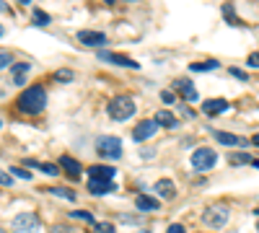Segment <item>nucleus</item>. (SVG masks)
Wrapping results in <instances>:
<instances>
[{
	"instance_id": "9d476101",
	"label": "nucleus",
	"mask_w": 259,
	"mask_h": 233,
	"mask_svg": "<svg viewBox=\"0 0 259 233\" xmlns=\"http://www.w3.org/2000/svg\"><path fill=\"white\" fill-rule=\"evenodd\" d=\"M174 88L184 96V101H197V91H194V83L192 80L179 78V80H174Z\"/></svg>"
},
{
	"instance_id": "393cba45",
	"label": "nucleus",
	"mask_w": 259,
	"mask_h": 233,
	"mask_svg": "<svg viewBox=\"0 0 259 233\" xmlns=\"http://www.w3.org/2000/svg\"><path fill=\"white\" fill-rule=\"evenodd\" d=\"M41 171H45L47 176H57V174H60V168H57L55 163H41Z\"/></svg>"
},
{
	"instance_id": "9b49d317",
	"label": "nucleus",
	"mask_w": 259,
	"mask_h": 233,
	"mask_svg": "<svg viewBox=\"0 0 259 233\" xmlns=\"http://www.w3.org/2000/svg\"><path fill=\"white\" fill-rule=\"evenodd\" d=\"M114 181H104V179H89V192L91 195H109V192H114Z\"/></svg>"
},
{
	"instance_id": "473e14b6",
	"label": "nucleus",
	"mask_w": 259,
	"mask_h": 233,
	"mask_svg": "<svg viewBox=\"0 0 259 233\" xmlns=\"http://www.w3.org/2000/svg\"><path fill=\"white\" fill-rule=\"evenodd\" d=\"M246 65H249V68H259V52H251V55H249Z\"/></svg>"
},
{
	"instance_id": "412c9836",
	"label": "nucleus",
	"mask_w": 259,
	"mask_h": 233,
	"mask_svg": "<svg viewBox=\"0 0 259 233\" xmlns=\"http://www.w3.org/2000/svg\"><path fill=\"white\" fill-rule=\"evenodd\" d=\"M29 62H13V78H24L29 73Z\"/></svg>"
},
{
	"instance_id": "423d86ee",
	"label": "nucleus",
	"mask_w": 259,
	"mask_h": 233,
	"mask_svg": "<svg viewBox=\"0 0 259 233\" xmlns=\"http://www.w3.org/2000/svg\"><path fill=\"white\" fill-rule=\"evenodd\" d=\"M39 228V218L34 213H21L13 218V230L16 233H34Z\"/></svg>"
},
{
	"instance_id": "5701e85b",
	"label": "nucleus",
	"mask_w": 259,
	"mask_h": 233,
	"mask_svg": "<svg viewBox=\"0 0 259 233\" xmlns=\"http://www.w3.org/2000/svg\"><path fill=\"white\" fill-rule=\"evenodd\" d=\"M50 192H52V195H57V197H65V200H70V202L75 200V192H70V189H57V187H52Z\"/></svg>"
},
{
	"instance_id": "7ed1b4c3",
	"label": "nucleus",
	"mask_w": 259,
	"mask_h": 233,
	"mask_svg": "<svg viewBox=\"0 0 259 233\" xmlns=\"http://www.w3.org/2000/svg\"><path fill=\"white\" fill-rule=\"evenodd\" d=\"M228 218H231V210L226 205H212V207H207L202 213V223L207 228H212V230H221L228 223Z\"/></svg>"
},
{
	"instance_id": "a211bd4d",
	"label": "nucleus",
	"mask_w": 259,
	"mask_h": 233,
	"mask_svg": "<svg viewBox=\"0 0 259 233\" xmlns=\"http://www.w3.org/2000/svg\"><path fill=\"white\" fill-rule=\"evenodd\" d=\"M60 166H62L70 176H78V174H80V163H78L75 158H70V156H62V158H60Z\"/></svg>"
},
{
	"instance_id": "c756f323",
	"label": "nucleus",
	"mask_w": 259,
	"mask_h": 233,
	"mask_svg": "<svg viewBox=\"0 0 259 233\" xmlns=\"http://www.w3.org/2000/svg\"><path fill=\"white\" fill-rule=\"evenodd\" d=\"M50 233H75V228H70V225H52Z\"/></svg>"
},
{
	"instance_id": "39448f33",
	"label": "nucleus",
	"mask_w": 259,
	"mask_h": 233,
	"mask_svg": "<svg viewBox=\"0 0 259 233\" xmlns=\"http://www.w3.org/2000/svg\"><path fill=\"white\" fill-rule=\"evenodd\" d=\"M192 168L194 171H207V168L215 166V161H218V153L212 151V148H197V151L192 153Z\"/></svg>"
},
{
	"instance_id": "bb28decb",
	"label": "nucleus",
	"mask_w": 259,
	"mask_h": 233,
	"mask_svg": "<svg viewBox=\"0 0 259 233\" xmlns=\"http://www.w3.org/2000/svg\"><path fill=\"white\" fill-rule=\"evenodd\" d=\"M70 215H73V218H80V220H85V223H94V215H91V213H83V210H73Z\"/></svg>"
},
{
	"instance_id": "4468645a",
	"label": "nucleus",
	"mask_w": 259,
	"mask_h": 233,
	"mask_svg": "<svg viewBox=\"0 0 259 233\" xmlns=\"http://www.w3.org/2000/svg\"><path fill=\"white\" fill-rule=\"evenodd\" d=\"M135 207L140 210V213H156L161 205H158V200H153V197L140 195V197H135Z\"/></svg>"
},
{
	"instance_id": "6e6552de",
	"label": "nucleus",
	"mask_w": 259,
	"mask_h": 233,
	"mask_svg": "<svg viewBox=\"0 0 259 233\" xmlns=\"http://www.w3.org/2000/svg\"><path fill=\"white\" fill-rule=\"evenodd\" d=\"M78 41H80V44H85V47L101 50V47L106 44V36H104L101 31H89V29H83V31H78Z\"/></svg>"
},
{
	"instance_id": "4be33fe9",
	"label": "nucleus",
	"mask_w": 259,
	"mask_h": 233,
	"mask_svg": "<svg viewBox=\"0 0 259 233\" xmlns=\"http://www.w3.org/2000/svg\"><path fill=\"white\" fill-rule=\"evenodd\" d=\"M34 21H36V26H47V24H50V13L34 8Z\"/></svg>"
},
{
	"instance_id": "f257e3e1",
	"label": "nucleus",
	"mask_w": 259,
	"mask_h": 233,
	"mask_svg": "<svg viewBox=\"0 0 259 233\" xmlns=\"http://www.w3.org/2000/svg\"><path fill=\"white\" fill-rule=\"evenodd\" d=\"M47 107V94L41 86H29L26 91H21L18 96V109L24 114H41Z\"/></svg>"
},
{
	"instance_id": "f3484780",
	"label": "nucleus",
	"mask_w": 259,
	"mask_h": 233,
	"mask_svg": "<svg viewBox=\"0 0 259 233\" xmlns=\"http://www.w3.org/2000/svg\"><path fill=\"white\" fill-rule=\"evenodd\" d=\"M156 192H158L161 197H166V200H174V195H177L174 181H171V179H161V181H156Z\"/></svg>"
},
{
	"instance_id": "a19ab883",
	"label": "nucleus",
	"mask_w": 259,
	"mask_h": 233,
	"mask_svg": "<svg viewBox=\"0 0 259 233\" xmlns=\"http://www.w3.org/2000/svg\"><path fill=\"white\" fill-rule=\"evenodd\" d=\"M0 233H3V230H0Z\"/></svg>"
},
{
	"instance_id": "58836bf2",
	"label": "nucleus",
	"mask_w": 259,
	"mask_h": 233,
	"mask_svg": "<svg viewBox=\"0 0 259 233\" xmlns=\"http://www.w3.org/2000/svg\"><path fill=\"white\" fill-rule=\"evenodd\" d=\"M0 36H3V26H0Z\"/></svg>"
},
{
	"instance_id": "f03ea898",
	"label": "nucleus",
	"mask_w": 259,
	"mask_h": 233,
	"mask_svg": "<svg viewBox=\"0 0 259 233\" xmlns=\"http://www.w3.org/2000/svg\"><path fill=\"white\" fill-rule=\"evenodd\" d=\"M106 112H109V117H112V119L124 122V119H130V117H133V114L138 112V107H135V101L130 99V96H117V99H112V101H109Z\"/></svg>"
},
{
	"instance_id": "e433bc0d",
	"label": "nucleus",
	"mask_w": 259,
	"mask_h": 233,
	"mask_svg": "<svg viewBox=\"0 0 259 233\" xmlns=\"http://www.w3.org/2000/svg\"><path fill=\"white\" fill-rule=\"evenodd\" d=\"M231 75H233V78H239V80H249V75L241 73V70H231Z\"/></svg>"
},
{
	"instance_id": "f704fd0d",
	"label": "nucleus",
	"mask_w": 259,
	"mask_h": 233,
	"mask_svg": "<svg viewBox=\"0 0 259 233\" xmlns=\"http://www.w3.org/2000/svg\"><path fill=\"white\" fill-rule=\"evenodd\" d=\"M166 233H187V228L179 225V223H174V225H168V228H166Z\"/></svg>"
},
{
	"instance_id": "dca6fc26",
	"label": "nucleus",
	"mask_w": 259,
	"mask_h": 233,
	"mask_svg": "<svg viewBox=\"0 0 259 233\" xmlns=\"http://www.w3.org/2000/svg\"><path fill=\"white\" fill-rule=\"evenodd\" d=\"M153 119H156V124H158V127H168V130H174V127H179V119H177L174 114H171V112H166V109H161Z\"/></svg>"
},
{
	"instance_id": "f8f14e48",
	"label": "nucleus",
	"mask_w": 259,
	"mask_h": 233,
	"mask_svg": "<svg viewBox=\"0 0 259 233\" xmlns=\"http://www.w3.org/2000/svg\"><path fill=\"white\" fill-rule=\"evenodd\" d=\"M212 135H215V140H218L221 145H236V148H246V145H249V140H246V137H236V135H231V132H221V130H215Z\"/></svg>"
},
{
	"instance_id": "aec40b11",
	"label": "nucleus",
	"mask_w": 259,
	"mask_h": 233,
	"mask_svg": "<svg viewBox=\"0 0 259 233\" xmlns=\"http://www.w3.org/2000/svg\"><path fill=\"white\" fill-rule=\"evenodd\" d=\"M254 158H249V153H231L228 156V163H233V166H241V163H251Z\"/></svg>"
},
{
	"instance_id": "6ab92c4d",
	"label": "nucleus",
	"mask_w": 259,
	"mask_h": 233,
	"mask_svg": "<svg viewBox=\"0 0 259 233\" xmlns=\"http://www.w3.org/2000/svg\"><path fill=\"white\" fill-rule=\"evenodd\" d=\"M194 73H202V70H218L221 62L218 60H207V62H194V65H189Z\"/></svg>"
},
{
	"instance_id": "a878e982",
	"label": "nucleus",
	"mask_w": 259,
	"mask_h": 233,
	"mask_svg": "<svg viewBox=\"0 0 259 233\" xmlns=\"http://www.w3.org/2000/svg\"><path fill=\"white\" fill-rule=\"evenodd\" d=\"M11 176H18V179H31V174L26 171V168H18V166H13V168H11Z\"/></svg>"
},
{
	"instance_id": "0eeeda50",
	"label": "nucleus",
	"mask_w": 259,
	"mask_h": 233,
	"mask_svg": "<svg viewBox=\"0 0 259 233\" xmlns=\"http://www.w3.org/2000/svg\"><path fill=\"white\" fill-rule=\"evenodd\" d=\"M96 57H99L101 62H112V65H119V68H133V70L140 68L135 60H130V57H124V55H117V52H104V50H99Z\"/></svg>"
},
{
	"instance_id": "ea45409f",
	"label": "nucleus",
	"mask_w": 259,
	"mask_h": 233,
	"mask_svg": "<svg viewBox=\"0 0 259 233\" xmlns=\"http://www.w3.org/2000/svg\"><path fill=\"white\" fill-rule=\"evenodd\" d=\"M256 228H259V223H256Z\"/></svg>"
},
{
	"instance_id": "cd10ccee",
	"label": "nucleus",
	"mask_w": 259,
	"mask_h": 233,
	"mask_svg": "<svg viewBox=\"0 0 259 233\" xmlns=\"http://www.w3.org/2000/svg\"><path fill=\"white\" fill-rule=\"evenodd\" d=\"M96 233H114L112 223H96Z\"/></svg>"
},
{
	"instance_id": "c9c22d12",
	"label": "nucleus",
	"mask_w": 259,
	"mask_h": 233,
	"mask_svg": "<svg viewBox=\"0 0 259 233\" xmlns=\"http://www.w3.org/2000/svg\"><path fill=\"white\" fill-rule=\"evenodd\" d=\"M119 220H122V223H133V225L140 223V218H135V215H119Z\"/></svg>"
},
{
	"instance_id": "c85d7f7f",
	"label": "nucleus",
	"mask_w": 259,
	"mask_h": 233,
	"mask_svg": "<svg viewBox=\"0 0 259 233\" xmlns=\"http://www.w3.org/2000/svg\"><path fill=\"white\" fill-rule=\"evenodd\" d=\"M55 78L68 83V80H73V73H70V70H57V73H55Z\"/></svg>"
},
{
	"instance_id": "20e7f679",
	"label": "nucleus",
	"mask_w": 259,
	"mask_h": 233,
	"mask_svg": "<svg viewBox=\"0 0 259 233\" xmlns=\"http://www.w3.org/2000/svg\"><path fill=\"white\" fill-rule=\"evenodd\" d=\"M96 153L101 158H109V161H117L122 158V140L119 137H112V135H104L96 140Z\"/></svg>"
},
{
	"instance_id": "ddd939ff",
	"label": "nucleus",
	"mask_w": 259,
	"mask_h": 233,
	"mask_svg": "<svg viewBox=\"0 0 259 233\" xmlns=\"http://www.w3.org/2000/svg\"><path fill=\"white\" fill-rule=\"evenodd\" d=\"M202 112L205 114H223V112H228V101L226 99H207L202 104Z\"/></svg>"
},
{
	"instance_id": "72a5a7b5",
	"label": "nucleus",
	"mask_w": 259,
	"mask_h": 233,
	"mask_svg": "<svg viewBox=\"0 0 259 233\" xmlns=\"http://www.w3.org/2000/svg\"><path fill=\"white\" fill-rule=\"evenodd\" d=\"M0 184H3V187H11V184H13V176L6 174V171H0Z\"/></svg>"
},
{
	"instance_id": "1a4fd4ad",
	"label": "nucleus",
	"mask_w": 259,
	"mask_h": 233,
	"mask_svg": "<svg viewBox=\"0 0 259 233\" xmlns=\"http://www.w3.org/2000/svg\"><path fill=\"white\" fill-rule=\"evenodd\" d=\"M156 130H158L156 119H143V122L135 127V130H133V137H135L138 143H143V140H148V137H153Z\"/></svg>"
},
{
	"instance_id": "2f4dec72",
	"label": "nucleus",
	"mask_w": 259,
	"mask_h": 233,
	"mask_svg": "<svg viewBox=\"0 0 259 233\" xmlns=\"http://www.w3.org/2000/svg\"><path fill=\"white\" fill-rule=\"evenodd\" d=\"M174 99H177L174 91H161V101H163V104H174Z\"/></svg>"
},
{
	"instance_id": "b1692460",
	"label": "nucleus",
	"mask_w": 259,
	"mask_h": 233,
	"mask_svg": "<svg viewBox=\"0 0 259 233\" xmlns=\"http://www.w3.org/2000/svg\"><path fill=\"white\" fill-rule=\"evenodd\" d=\"M11 62H13V55H11V52H0V70H6V68H13Z\"/></svg>"
},
{
	"instance_id": "4c0bfd02",
	"label": "nucleus",
	"mask_w": 259,
	"mask_h": 233,
	"mask_svg": "<svg viewBox=\"0 0 259 233\" xmlns=\"http://www.w3.org/2000/svg\"><path fill=\"white\" fill-rule=\"evenodd\" d=\"M251 143H254V145H259V135H254V140H251Z\"/></svg>"
},
{
	"instance_id": "2eb2a0df",
	"label": "nucleus",
	"mask_w": 259,
	"mask_h": 233,
	"mask_svg": "<svg viewBox=\"0 0 259 233\" xmlns=\"http://www.w3.org/2000/svg\"><path fill=\"white\" fill-rule=\"evenodd\" d=\"M89 176H91V179L112 181V179H114V168H112V166H91V168H89Z\"/></svg>"
},
{
	"instance_id": "7c9ffc66",
	"label": "nucleus",
	"mask_w": 259,
	"mask_h": 233,
	"mask_svg": "<svg viewBox=\"0 0 259 233\" xmlns=\"http://www.w3.org/2000/svg\"><path fill=\"white\" fill-rule=\"evenodd\" d=\"M223 16H226V18H231L233 24H236V11H233V6H231V3H228V6H223Z\"/></svg>"
}]
</instances>
